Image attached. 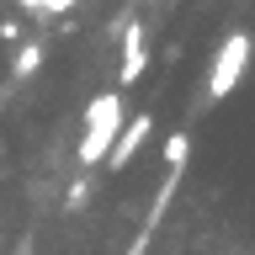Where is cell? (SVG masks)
<instances>
[{
    "label": "cell",
    "mask_w": 255,
    "mask_h": 255,
    "mask_svg": "<svg viewBox=\"0 0 255 255\" xmlns=\"http://www.w3.org/2000/svg\"><path fill=\"white\" fill-rule=\"evenodd\" d=\"M123 117H128V112H123V91H101V96H91V107H85V138H80V154H75L85 170H96V165L112 154Z\"/></svg>",
    "instance_id": "6da1fadb"
},
{
    "label": "cell",
    "mask_w": 255,
    "mask_h": 255,
    "mask_svg": "<svg viewBox=\"0 0 255 255\" xmlns=\"http://www.w3.org/2000/svg\"><path fill=\"white\" fill-rule=\"evenodd\" d=\"M250 53H255V37L250 32H229L223 48L213 53V69H207V101H229L239 91V80L250 69Z\"/></svg>",
    "instance_id": "7a4b0ae2"
},
{
    "label": "cell",
    "mask_w": 255,
    "mask_h": 255,
    "mask_svg": "<svg viewBox=\"0 0 255 255\" xmlns=\"http://www.w3.org/2000/svg\"><path fill=\"white\" fill-rule=\"evenodd\" d=\"M149 133H154V117H149V112H133V117H123V128H117V143H112V154H107V170H128V165H133V154L149 143Z\"/></svg>",
    "instance_id": "3957f363"
},
{
    "label": "cell",
    "mask_w": 255,
    "mask_h": 255,
    "mask_svg": "<svg viewBox=\"0 0 255 255\" xmlns=\"http://www.w3.org/2000/svg\"><path fill=\"white\" fill-rule=\"evenodd\" d=\"M143 69H149V43H143V21H128L123 27V85H138Z\"/></svg>",
    "instance_id": "277c9868"
},
{
    "label": "cell",
    "mask_w": 255,
    "mask_h": 255,
    "mask_svg": "<svg viewBox=\"0 0 255 255\" xmlns=\"http://www.w3.org/2000/svg\"><path fill=\"white\" fill-rule=\"evenodd\" d=\"M37 69H43V43H21V48H16V64H11V75H16V80H32Z\"/></svg>",
    "instance_id": "5b68a950"
},
{
    "label": "cell",
    "mask_w": 255,
    "mask_h": 255,
    "mask_svg": "<svg viewBox=\"0 0 255 255\" xmlns=\"http://www.w3.org/2000/svg\"><path fill=\"white\" fill-rule=\"evenodd\" d=\"M186 159H191V138L186 133H170V138H165V170H186Z\"/></svg>",
    "instance_id": "8992f818"
},
{
    "label": "cell",
    "mask_w": 255,
    "mask_h": 255,
    "mask_svg": "<svg viewBox=\"0 0 255 255\" xmlns=\"http://www.w3.org/2000/svg\"><path fill=\"white\" fill-rule=\"evenodd\" d=\"M85 197H91V186H85V181H75V186H69V202H64V207L75 213V207H85Z\"/></svg>",
    "instance_id": "52a82bcc"
},
{
    "label": "cell",
    "mask_w": 255,
    "mask_h": 255,
    "mask_svg": "<svg viewBox=\"0 0 255 255\" xmlns=\"http://www.w3.org/2000/svg\"><path fill=\"white\" fill-rule=\"evenodd\" d=\"M0 37H5V43H21L27 27H21V21H0Z\"/></svg>",
    "instance_id": "ba28073f"
}]
</instances>
